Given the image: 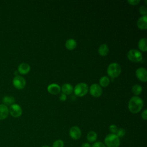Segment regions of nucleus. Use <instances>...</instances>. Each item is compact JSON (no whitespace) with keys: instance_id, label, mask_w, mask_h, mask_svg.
<instances>
[{"instance_id":"nucleus-1","label":"nucleus","mask_w":147,"mask_h":147,"mask_svg":"<svg viewBox=\"0 0 147 147\" xmlns=\"http://www.w3.org/2000/svg\"><path fill=\"white\" fill-rule=\"evenodd\" d=\"M144 106L143 100L138 96H132L128 103L129 110L133 113L136 114L140 112Z\"/></svg>"},{"instance_id":"nucleus-2","label":"nucleus","mask_w":147,"mask_h":147,"mask_svg":"<svg viewBox=\"0 0 147 147\" xmlns=\"http://www.w3.org/2000/svg\"><path fill=\"white\" fill-rule=\"evenodd\" d=\"M121 72V68L117 63H112L109 65L107 69V75L111 78H117Z\"/></svg>"},{"instance_id":"nucleus-3","label":"nucleus","mask_w":147,"mask_h":147,"mask_svg":"<svg viewBox=\"0 0 147 147\" xmlns=\"http://www.w3.org/2000/svg\"><path fill=\"white\" fill-rule=\"evenodd\" d=\"M105 144L107 147H119V138L115 134H109L105 138Z\"/></svg>"},{"instance_id":"nucleus-4","label":"nucleus","mask_w":147,"mask_h":147,"mask_svg":"<svg viewBox=\"0 0 147 147\" xmlns=\"http://www.w3.org/2000/svg\"><path fill=\"white\" fill-rule=\"evenodd\" d=\"M88 87L85 83H79L77 84L74 88L75 95L79 97L86 95L88 92Z\"/></svg>"},{"instance_id":"nucleus-5","label":"nucleus","mask_w":147,"mask_h":147,"mask_svg":"<svg viewBox=\"0 0 147 147\" xmlns=\"http://www.w3.org/2000/svg\"><path fill=\"white\" fill-rule=\"evenodd\" d=\"M128 59L134 63L140 62L142 60V55L141 52L137 49H130L127 54Z\"/></svg>"},{"instance_id":"nucleus-6","label":"nucleus","mask_w":147,"mask_h":147,"mask_svg":"<svg viewBox=\"0 0 147 147\" xmlns=\"http://www.w3.org/2000/svg\"><path fill=\"white\" fill-rule=\"evenodd\" d=\"M9 112L12 117L14 118H18L22 115V110L19 105L14 103L10 106Z\"/></svg>"},{"instance_id":"nucleus-7","label":"nucleus","mask_w":147,"mask_h":147,"mask_svg":"<svg viewBox=\"0 0 147 147\" xmlns=\"http://www.w3.org/2000/svg\"><path fill=\"white\" fill-rule=\"evenodd\" d=\"M13 84L16 88L21 90L25 87L26 81L22 76L17 75L14 78L13 80Z\"/></svg>"},{"instance_id":"nucleus-8","label":"nucleus","mask_w":147,"mask_h":147,"mask_svg":"<svg viewBox=\"0 0 147 147\" xmlns=\"http://www.w3.org/2000/svg\"><path fill=\"white\" fill-rule=\"evenodd\" d=\"M90 93L92 96L98 98L102 94V88L98 84H92L90 87Z\"/></svg>"},{"instance_id":"nucleus-9","label":"nucleus","mask_w":147,"mask_h":147,"mask_svg":"<svg viewBox=\"0 0 147 147\" xmlns=\"http://www.w3.org/2000/svg\"><path fill=\"white\" fill-rule=\"evenodd\" d=\"M136 75L137 79L142 82L147 81V71L144 67H140L136 71Z\"/></svg>"},{"instance_id":"nucleus-10","label":"nucleus","mask_w":147,"mask_h":147,"mask_svg":"<svg viewBox=\"0 0 147 147\" xmlns=\"http://www.w3.org/2000/svg\"><path fill=\"white\" fill-rule=\"evenodd\" d=\"M69 134L71 138L76 140L80 138L82 134V132L79 127L75 126L71 127L69 131Z\"/></svg>"},{"instance_id":"nucleus-11","label":"nucleus","mask_w":147,"mask_h":147,"mask_svg":"<svg viewBox=\"0 0 147 147\" xmlns=\"http://www.w3.org/2000/svg\"><path fill=\"white\" fill-rule=\"evenodd\" d=\"M47 90L49 93L53 95H57L60 93L61 87L56 83H52L49 84L47 87Z\"/></svg>"},{"instance_id":"nucleus-12","label":"nucleus","mask_w":147,"mask_h":147,"mask_svg":"<svg viewBox=\"0 0 147 147\" xmlns=\"http://www.w3.org/2000/svg\"><path fill=\"white\" fill-rule=\"evenodd\" d=\"M138 28L141 30L147 29V16H144L138 18L137 22Z\"/></svg>"},{"instance_id":"nucleus-13","label":"nucleus","mask_w":147,"mask_h":147,"mask_svg":"<svg viewBox=\"0 0 147 147\" xmlns=\"http://www.w3.org/2000/svg\"><path fill=\"white\" fill-rule=\"evenodd\" d=\"M30 70V65L26 63H21L18 67V72L22 75H26L29 72Z\"/></svg>"},{"instance_id":"nucleus-14","label":"nucleus","mask_w":147,"mask_h":147,"mask_svg":"<svg viewBox=\"0 0 147 147\" xmlns=\"http://www.w3.org/2000/svg\"><path fill=\"white\" fill-rule=\"evenodd\" d=\"M9 109L7 106L0 105V120H3L6 118L9 115Z\"/></svg>"},{"instance_id":"nucleus-15","label":"nucleus","mask_w":147,"mask_h":147,"mask_svg":"<svg viewBox=\"0 0 147 147\" xmlns=\"http://www.w3.org/2000/svg\"><path fill=\"white\" fill-rule=\"evenodd\" d=\"M61 90L62 91V92L67 95L71 94L73 92L74 88L71 84L65 83L63 84V86H61Z\"/></svg>"},{"instance_id":"nucleus-16","label":"nucleus","mask_w":147,"mask_h":147,"mask_svg":"<svg viewBox=\"0 0 147 147\" xmlns=\"http://www.w3.org/2000/svg\"><path fill=\"white\" fill-rule=\"evenodd\" d=\"M77 45V42L73 38L68 39L65 44V46L66 48L69 51H72L74 49Z\"/></svg>"},{"instance_id":"nucleus-17","label":"nucleus","mask_w":147,"mask_h":147,"mask_svg":"<svg viewBox=\"0 0 147 147\" xmlns=\"http://www.w3.org/2000/svg\"><path fill=\"white\" fill-rule=\"evenodd\" d=\"M138 47L139 49L144 52L147 51V40L146 38H141L138 42Z\"/></svg>"},{"instance_id":"nucleus-18","label":"nucleus","mask_w":147,"mask_h":147,"mask_svg":"<svg viewBox=\"0 0 147 147\" xmlns=\"http://www.w3.org/2000/svg\"><path fill=\"white\" fill-rule=\"evenodd\" d=\"M109 52V48L106 44H102L98 48V53L102 56H106Z\"/></svg>"},{"instance_id":"nucleus-19","label":"nucleus","mask_w":147,"mask_h":147,"mask_svg":"<svg viewBox=\"0 0 147 147\" xmlns=\"http://www.w3.org/2000/svg\"><path fill=\"white\" fill-rule=\"evenodd\" d=\"M2 102L5 105H11L15 102V99L13 96H5L2 99Z\"/></svg>"},{"instance_id":"nucleus-20","label":"nucleus","mask_w":147,"mask_h":147,"mask_svg":"<svg viewBox=\"0 0 147 147\" xmlns=\"http://www.w3.org/2000/svg\"><path fill=\"white\" fill-rule=\"evenodd\" d=\"M99 83L100 86L102 87H106L108 86L110 83V79L106 76H103L100 78L99 80Z\"/></svg>"},{"instance_id":"nucleus-21","label":"nucleus","mask_w":147,"mask_h":147,"mask_svg":"<svg viewBox=\"0 0 147 147\" xmlns=\"http://www.w3.org/2000/svg\"><path fill=\"white\" fill-rule=\"evenodd\" d=\"M87 140L90 142H94L97 139V134L94 131H90L88 132L87 136Z\"/></svg>"},{"instance_id":"nucleus-22","label":"nucleus","mask_w":147,"mask_h":147,"mask_svg":"<svg viewBox=\"0 0 147 147\" xmlns=\"http://www.w3.org/2000/svg\"><path fill=\"white\" fill-rule=\"evenodd\" d=\"M131 91H132L133 94H134L135 95V96H138V95H140L141 93V92L142 91V88L139 84H135L134 86H133Z\"/></svg>"},{"instance_id":"nucleus-23","label":"nucleus","mask_w":147,"mask_h":147,"mask_svg":"<svg viewBox=\"0 0 147 147\" xmlns=\"http://www.w3.org/2000/svg\"><path fill=\"white\" fill-rule=\"evenodd\" d=\"M64 142L61 140H57L53 143L52 147H64Z\"/></svg>"},{"instance_id":"nucleus-24","label":"nucleus","mask_w":147,"mask_h":147,"mask_svg":"<svg viewBox=\"0 0 147 147\" xmlns=\"http://www.w3.org/2000/svg\"><path fill=\"white\" fill-rule=\"evenodd\" d=\"M125 133H126L125 130L123 128H120V129H118V130L116 133V135L119 138H121V137H123L125 135Z\"/></svg>"},{"instance_id":"nucleus-25","label":"nucleus","mask_w":147,"mask_h":147,"mask_svg":"<svg viewBox=\"0 0 147 147\" xmlns=\"http://www.w3.org/2000/svg\"><path fill=\"white\" fill-rule=\"evenodd\" d=\"M139 11H140V13L142 16H146V14H147V9L144 6H141L139 7Z\"/></svg>"},{"instance_id":"nucleus-26","label":"nucleus","mask_w":147,"mask_h":147,"mask_svg":"<svg viewBox=\"0 0 147 147\" xmlns=\"http://www.w3.org/2000/svg\"><path fill=\"white\" fill-rule=\"evenodd\" d=\"M118 127L117 126L115 125H111L110 126H109V130L112 133V134H115L118 130Z\"/></svg>"},{"instance_id":"nucleus-27","label":"nucleus","mask_w":147,"mask_h":147,"mask_svg":"<svg viewBox=\"0 0 147 147\" xmlns=\"http://www.w3.org/2000/svg\"><path fill=\"white\" fill-rule=\"evenodd\" d=\"M92 147H106V146H105V145L103 143H102V142L98 141V142H95V143L92 145Z\"/></svg>"},{"instance_id":"nucleus-28","label":"nucleus","mask_w":147,"mask_h":147,"mask_svg":"<svg viewBox=\"0 0 147 147\" xmlns=\"http://www.w3.org/2000/svg\"><path fill=\"white\" fill-rule=\"evenodd\" d=\"M127 3H129L130 5L135 6V5H138V4L140 2V0H129V1H127Z\"/></svg>"},{"instance_id":"nucleus-29","label":"nucleus","mask_w":147,"mask_h":147,"mask_svg":"<svg viewBox=\"0 0 147 147\" xmlns=\"http://www.w3.org/2000/svg\"><path fill=\"white\" fill-rule=\"evenodd\" d=\"M141 117L144 120H146L147 119V110L146 109L142 111V113H141Z\"/></svg>"},{"instance_id":"nucleus-30","label":"nucleus","mask_w":147,"mask_h":147,"mask_svg":"<svg viewBox=\"0 0 147 147\" xmlns=\"http://www.w3.org/2000/svg\"><path fill=\"white\" fill-rule=\"evenodd\" d=\"M59 99H60V100H61L62 102H64V101H65L66 99H67V95H66L65 94L62 93V94H61L60 96L59 97Z\"/></svg>"},{"instance_id":"nucleus-31","label":"nucleus","mask_w":147,"mask_h":147,"mask_svg":"<svg viewBox=\"0 0 147 147\" xmlns=\"http://www.w3.org/2000/svg\"><path fill=\"white\" fill-rule=\"evenodd\" d=\"M81 147H91V145L89 144V143H87V142H85V143H83Z\"/></svg>"},{"instance_id":"nucleus-32","label":"nucleus","mask_w":147,"mask_h":147,"mask_svg":"<svg viewBox=\"0 0 147 147\" xmlns=\"http://www.w3.org/2000/svg\"><path fill=\"white\" fill-rule=\"evenodd\" d=\"M42 147H51V146H43Z\"/></svg>"}]
</instances>
